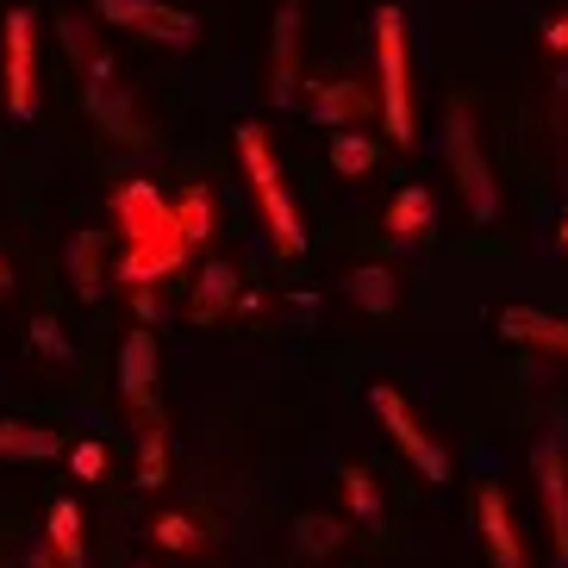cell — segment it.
Returning <instances> with one entry per match:
<instances>
[{"label": "cell", "instance_id": "cell-6", "mask_svg": "<svg viewBox=\"0 0 568 568\" xmlns=\"http://www.w3.org/2000/svg\"><path fill=\"white\" fill-rule=\"evenodd\" d=\"M7 113L19 125L38 113V26L26 7L7 13Z\"/></svg>", "mask_w": 568, "mask_h": 568}, {"label": "cell", "instance_id": "cell-24", "mask_svg": "<svg viewBox=\"0 0 568 568\" xmlns=\"http://www.w3.org/2000/svg\"><path fill=\"white\" fill-rule=\"evenodd\" d=\"M344 500H351V513L363 518V525H382V487H375L368 468H351V475H344Z\"/></svg>", "mask_w": 568, "mask_h": 568}, {"label": "cell", "instance_id": "cell-22", "mask_svg": "<svg viewBox=\"0 0 568 568\" xmlns=\"http://www.w3.org/2000/svg\"><path fill=\"white\" fill-rule=\"evenodd\" d=\"M332 169L337 175H368V169H375V138L368 132H332Z\"/></svg>", "mask_w": 568, "mask_h": 568}, {"label": "cell", "instance_id": "cell-17", "mask_svg": "<svg viewBox=\"0 0 568 568\" xmlns=\"http://www.w3.org/2000/svg\"><path fill=\"white\" fill-rule=\"evenodd\" d=\"M63 450V437L44 432V425H19V418H0V456L7 463H44V456Z\"/></svg>", "mask_w": 568, "mask_h": 568}, {"label": "cell", "instance_id": "cell-29", "mask_svg": "<svg viewBox=\"0 0 568 568\" xmlns=\"http://www.w3.org/2000/svg\"><path fill=\"white\" fill-rule=\"evenodd\" d=\"M0 294H13V268H7V256H0Z\"/></svg>", "mask_w": 568, "mask_h": 568}, {"label": "cell", "instance_id": "cell-18", "mask_svg": "<svg viewBox=\"0 0 568 568\" xmlns=\"http://www.w3.org/2000/svg\"><path fill=\"white\" fill-rule=\"evenodd\" d=\"M344 294H351L363 313H394V306H400V287H394V275H387V268H375V263L351 268V275H344Z\"/></svg>", "mask_w": 568, "mask_h": 568}, {"label": "cell", "instance_id": "cell-19", "mask_svg": "<svg viewBox=\"0 0 568 568\" xmlns=\"http://www.w3.org/2000/svg\"><path fill=\"white\" fill-rule=\"evenodd\" d=\"M101 232H75V244H69V282H75V294L82 301H101V282H106V268H101Z\"/></svg>", "mask_w": 568, "mask_h": 568}, {"label": "cell", "instance_id": "cell-21", "mask_svg": "<svg viewBox=\"0 0 568 568\" xmlns=\"http://www.w3.org/2000/svg\"><path fill=\"white\" fill-rule=\"evenodd\" d=\"M294 544H301V556L306 562H318V556H332V550H344V544H351V531H344V525H337V518H301V525H294Z\"/></svg>", "mask_w": 568, "mask_h": 568}, {"label": "cell", "instance_id": "cell-32", "mask_svg": "<svg viewBox=\"0 0 568 568\" xmlns=\"http://www.w3.org/2000/svg\"><path fill=\"white\" fill-rule=\"evenodd\" d=\"M138 568H144V562H138Z\"/></svg>", "mask_w": 568, "mask_h": 568}, {"label": "cell", "instance_id": "cell-14", "mask_svg": "<svg viewBox=\"0 0 568 568\" xmlns=\"http://www.w3.org/2000/svg\"><path fill=\"white\" fill-rule=\"evenodd\" d=\"M232 301H237V268L232 263H206L201 282H194V301H187V318H194V325H213Z\"/></svg>", "mask_w": 568, "mask_h": 568}, {"label": "cell", "instance_id": "cell-27", "mask_svg": "<svg viewBox=\"0 0 568 568\" xmlns=\"http://www.w3.org/2000/svg\"><path fill=\"white\" fill-rule=\"evenodd\" d=\"M69 463H75V475H82V481H101V475H106V444H94V437H88V444H75V450H69Z\"/></svg>", "mask_w": 568, "mask_h": 568}, {"label": "cell", "instance_id": "cell-4", "mask_svg": "<svg viewBox=\"0 0 568 568\" xmlns=\"http://www.w3.org/2000/svg\"><path fill=\"white\" fill-rule=\"evenodd\" d=\"M444 132H450L444 138V156H450V169H456V187H463L468 219H494L500 213V187H494V169H487V156H481V138H475L468 106H450Z\"/></svg>", "mask_w": 568, "mask_h": 568}, {"label": "cell", "instance_id": "cell-2", "mask_svg": "<svg viewBox=\"0 0 568 568\" xmlns=\"http://www.w3.org/2000/svg\"><path fill=\"white\" fill-rule=\"evenodd\" d=\"M232 138H237V163H244V182H251V194H256V213H263L275 251L301 256L306 251V232H301V213H294V201H287V187H282V169H275V151H268V132L237 125Z\"/></svg>", "mask_w": 568, "mask_h": 568}, {"label": "cell", "instance_id": "cell-13", "mask_svg": "<svg viewBox=\"0 0 568 568\" xmlns=\"http://www.w3.org/2000/svg\"><path fill=\"white\" fill-rule=\"evenodd\" d=\"M500 332L518 337V344H544V351L568 356V318H550V313H537V306H506Z\"/></svg>", "mask_w": 568, "mask_h": 568}, {"label": "cell", "instance_id": "cell-8", "mask_svg": "<svg viewBox=\"0 0 568 568\" xmlns=\"http://www.w3.org/2000/svg\"><path fill=\"white\" fill-rule=\"evenodd\" d=\"M537 487H544V513H550L556 568H568V456H562V444H537Z\"/></svg>", "mask_w": 568, "mask_h": 568}, {"label": "cell", "instance_id": "cell-26", "mask_svg": "<svg viewBox=\"0 0 568 568\" xmlns=\"http://www.w3.org/2000/svg\"><path fill=\"white\" fill-rule=\"evenodd\" d=\"M32 351L38 356H57V363H69V356H75V351H69V337L57 332V318H32Z\"/></svg>", "mask_w": 568, "mask_h": 568}, {"label": "cell", "instance_id": "cell-15", "mask_svg": "<svg viewBox=\"0 0 568 568\" xmlns=\"http://www.w3.org/2000/svg\"><path fill=\"white\" fill-rule=\"evenodd\" d=\"M432 232V187H400L394 194V206H387V237L394 244H413V237Z\"/></svg>", "mask_w": 568, "mask_h": 568}, {"label": "cell", "instance_id": "cell-16", "mask_svg": "<svg viewBox=\"0 0 568 568\" xmlns=\"http://www.w3.org/2000/svg\"><path fill=\"white\" fill-rule=\"evenodd\" d=\"M44 537H51V550L63 568H88V544H82V506L75 500H57L51 518H44Z\"/></svg>", "mask_w": 568, "mask_h": 568}, {"label": "cell", "instance_id": "cell-1", "mask_svg": "<svg viewBox=\"0 0 568 568\" xmlns=\"http://www.w3.org/2000/svg\"><path fill=\"white\" fill-rule=\"evenodd\" d=\"M113 219L119 232H125V256H119V282H163V275H175V268L187 263V251H194V237L182 232V213H175V201H163L151 182H125L113 194Z\"/></svg>", "mask_w": 568, "mask_h": 568}, {"label": "cell", "instance_id": "cell-7", "mask_svg": "<svg viewBox=\"0 0 568 568\" xmlns=\"http://www.w3.org/2000/svg\"><path fill=\"white\" fill-rule=\"evenodd\" d=\"M94 13H101L106 26H125V32L156 38V44H169V51H187V44H194V13L163 7V0H94Z\"/></svg>", "mask_w": 568, "mask_h": 568}, {"label": "cell", "instance_id": "cell-31", "mask_svg": "<svg viewBox=\"0 0 568 568\" xmlns=\"http://www.w3.org/2000/svg\"><path fill=\"white\" fill-rule=\"evenodd\" d=\"M556 244H562V251H568V219H562V225H556Z\"/></svg>", "mask_w": 568, "mask_h": 568}, {"label": "cell", "instance_id": "cell-3", "mask_svg": "<svg viewBox=\"0 0 568 568\" xmlns=\"http://www.w3.org/2000/svg\"><path fill=\"white\" fill-rule=\"evenodd\" d=\"M375 63H382V119L387 138L413 151L418 144V113H413V75H406V19L400 7H375Z\"/></svg>", "mask_w": 568, "mask_h": 568}, {"label": "cell", "instance_id": "cell-28", "mask_svg": "<svg viewBox=\"0 0 568 568\" xmlns=\"http://www.w3.org/2000/svg\"><path fill=\"white\" fill-rule=\"evenodd\" d=\"M544 44H550L556 57H568V13H562V19H550V26H544Z\"/></svg>", "mask_w": 568, "mask_h": 568}, {"label": "cell", "instance_id": "cell-12", "mask_svg": "<svg viewBox=\"0 0 568 568\" xmlns=\"http://www.w3.org/2000/svg\"><path fill=\"white\" fill-rule=\"evenodd\" d=\"M301 94V0L275 7V101Z\"/></svg>", "mask_w": 568, "mask_h": 568}, {"label": "cell", "instance_id": "cell-9", "mask_svg": "<svg viewBox=\"0 0 568 568\" xmlns=\"http://www.w3.org/2000/svg\"><path fill=\"white\" fill-rule=\"evenodd\" d=\"M119 387L132 400L138 418H163L156 413V332H132L119 351Z\"/></svg>", "mask_w": 568, "mask_h": 568}, {"label": "cell", "instance_id": "cell-10", "mask_svg": "<svg viewBox=\"0 0 568 568\" xmlns=\"http://www.w3.org/2000/svg\"><path fill=\"white\" fill-rule=\"evenodd\" d=\"M368 113H375V94L363 82H325L313 88V119L332 125V132H363Z\"/></svg>", "mask_w": 568, "mask_h": 568}, {"label": "cell", "instance_id": "cell-5", "mask_svg": "<svg viewBox=\"0 0 568 568\" xmlns=\"http://www.w3.org/2000/svg\"><path fill=\"white\" fill-rule=\"evenodd\" d=\"M375 418L387 425V437L400 444L406 463H413L425 481H450V450H444V444H437V437L425 432L413 413H406V400L394 394V387H375Z\"/></svg>", "mask_w": 568, "mask_h": 568}, {"label": "cell", "instance_id": "cell-25", "mask_svg": "<svg viewBox=\"0 0 568 568\" xmlns=\"http://www.w3.org/2000/svg\"><path fill=\"white\" fill-rule=\"evenodd\" d=\"M151 531H156V544H163V550H194V544H201V525H194L187 513H163Z\"/></svg>", "mask_w": 568, "mask_h": 568}, {"label": "cell", "instance_id": "cell-11", "mask_svg": "<svg viewBox=\"0 0 568 568\" xmlns=\"http://www.w3.org/2000/svg\"><path fill=\"white\" fill-rule=\"evenodd\" d=\"M475 513H481V537H487L494 568H531V562H525V544H518V531H513V518H506V494H500V487H481Z\"/></svg>", "mask_w": 568, "mask_h": 568}, {"label": "cell", "instance_id": "cell-23", "mask_svg": "<svg viewBox=\"0 0 568 568\" xmlns=\"http://www.w3.org/2000/svg\"><path fill=\"white\" fill-rule=\"evenodd\" d=\"M175 213H182V232L194 237V244H206V237H213V219H219L213 187H187L182 201H175Z\"/></svg>", "mask_w": 568, "mask_h": 568}, {"label": "cell", "instance_id": "cell-30", "mask_svg": "<svg viewBox=\"0 0 568 568\" xmlns=\"http://www.w3.org/2000/svg\"><path fill=\"white\" fill-rule=\"evenodd\" d=\"M32 568H63V562H57V550H44V556H32Z\"/></svg>", "mask_w": 568, "mask_h": 568}, {"label": "cell", "instance_id": "cell-20", "mask_svg": "<svg viewBox=\"0 0 568 568\" xmlns=\"http://www.w3.org/2000/svg\"><path fill=\"white\" fill-rule=\"evenodd\" d=\"M138 487H144V494H163V487H169L163 418H144V432H138Z\"/></svg>", "mask_w": 568, "mask_h": 568}]
</instances>
